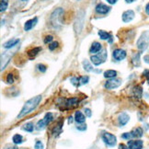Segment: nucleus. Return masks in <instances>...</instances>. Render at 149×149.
Wrapping results in <instances>:
<instances>
[{
    "instance_id": "f257e3e1",
    "label": "nucleus",
    "mask_w": 149,
    "mask_h": 149,
    "mask_svg": "<svg viewBox=\"0 0 149 149\" xmlns=\"http://www.w3.org/2000/svg\"><path fill=\"white\" fill-rule=\"evenodd\" d=\"M41 101H42V96L41 95L33 97V98H31V100L26 101L24 106L22 107L21 111H19V115L17 116V119H21L24 116L28 115V114H30L32 111H34L37 109V107L39 106L40 103H41Z\"/></svg>"
},
{
    "instance_id": "6ab92c4d",
    "label": "nucleus",
    "mask_w": 149,
    "mask_h": 149,
    "mask_svg": "<svg viewBox=\"0 0 149 149\" xmlns=\"http://www.w3.org/2000/svg\"><path fill=\"white\" fill-rule=\"evenodd\" d=\"M19 42V39H10V40H8V42H6L3 44V46L6 49H10V48L16 46V45L18 44Z\"/></svg>"
},
{
    "instance_id": "1a4fd4ad",
    "label": "nucleus",
    "mask_w": 149,
    "mask_h": 149,
    "mask_svg": "<svg viewBox=\"0 0 149 149\" xmlns=\"http://www.w3.org/2000/svg\"><path fill=\"white\" fill-rule=\"evenodd\" d=\"M122 85V80L119 78H111L105 83L104 88L106 89H115Z\"/></svg>"
},
{
    "instance_id": "dca6fc26",
    "label": "nucleus",
    "mask_w": 149,
    "mask_h": 149,
    "mask_svg": "<svg viewBox=\"0 0 149 149\" xmlns=\"http://www.w3.org/2000/svg\"><path fill=\"white\" fill-rule=\"evenodd\" d=\"M38 22V18H34L32 19H30V20H27L26 23L24 24V31H31V29L37 24Z\"/></svg>"
},
{
    "instance_id": "cd10ccee",
    "label": "nucleus",
    "mask_w": 149,
    "mask_h": 149,
    "mask_svg": "<svg viewBox=\"0 0 149 149\" xmlns=\"http://www.w3.org/2000/svg\"><path fill=\"white\" fill-rule=\"evenodd\" d=\"M83 67L84 69L87 71V72H91V71H94V68L93 66L90 65V63L88 60H84L83 61Z\"/></svg>"
},
{
    "instance_id": "2f4dec72",
    "label": "nucleus",
    "mask_w": 149,
    "mask_h": 149,
    "mask_svg": "<svg viewBox=\"0 0 149 149\" xmlns=\"http://www.w3.org/2000/svg\"><path fill=\"white\" fill-rule=\"evenodd\" d=\"M7 83L8 84H13L14 83V77H13V74L9 73L7 76Z\"/></svg>"
},
{
    "instance_id": "393cba45",
    "label": "nucleus",
    "mask_w": 149,
    "mask_h": 149,
    "mask_svg": "<svg viewBox=\"0 0 149 149\" xmlns=\"http://www.w3.org/2000/svg\"><path fill=\"white\" fill-rule=\"evenodd\" d=\"M117 76V72L115 70H107L104 72V77L108 79L115 78Z\"/></svg>"
},
{
    "instance_id": "412c9836",
    "label": "nucleus",
    "mask_w": 149,
    "mask_h": 149,
    "mask_svg": "<svg viewBox=\"0 0 149 149\" xmlns=\"http://www.w3.org/2000/svg\"><path fill=\"white\" fill-rule=\"evenodd\" d=\"M98 34L101 40H109V42H112V36L111 33H109L105 31H99Z\"/></svg>"
},
{
    "instance_id": "f3484780",
    "label": "nucleus",
    "mask_w": 149,
    "mask_h": 149,
    "mask_svg": "<svg viewBox=\"0 0 149 149\" xmlns=\"http://www.w3.org/2000/svg\"><path fill=\"white\" fill-rule=\"evenodd\" d=\"M74 121H76L78 124H81V123H84L86 122V115L82 112V111H76L74 113Z\"/></svg>"
},
{
    "instance_id": "7c9ffc66",
    "label": "nucleus",
    "mask_w": 149,
    "mask_h": 149,
    "mask_svg": "<svg viewBox=\"0 0 149 149\" xmlns=\"http://www.w3.org/2000/svg\"><path fill=\"white\" fill-rule=\"evenodd\" d=\"M37 68H38V70H39L40 72H42V73H45V72H46V70H47L46 65H42V64H39V65H37Z\"/></svg>"
},
{
    "instance_id": "79ce46f5",
    "label": "nucleus",
    "mask_w": 149,
    "mask_h": 149,
    "mask_svg": "<svg viewBox=\"0 0 149 149\" xmlns=\"http://www.w3.org/2000/svg\"><path fill=\"white\" fill-rule=\"evenodd\" d=\"M146 14L149 15V3L146 6Z\"/></svg>"
},
{
    "instance_id": "473e14b6",
    "label": "nucleus",
    "mask_w": 149,
    "mask_h": 149,
    "mask_svg": "<svg viewBox=\"0 0 149 149\" xmlns=\"http://www.w3.org/2000/svg\"><path fill=\"white\" fill-rule=\"evenodd\" d=\"M43 148H44V146L42 143L41 141L37 140L35 143V146H34V149H43Z\"/></svg>"
},
{
    "instance_id": "b1692460",
    "label": "nucleus",
    "mask_w": 149,
    "mask_h": 149,
    "mask_svg": "<svg viewBox=\"0 0 149 149\" xmlns=\"http://www.w3.org/2000/svg\"><path fill=\"white\" fill-rule=\"evenodd\" d=\"M12 142L14 143L15 145L22 144V143H23V136H22L21 134H14L13 137H12Z\"/></svg>"
},
{
    "instance_id": "c85d7f7f",
    "label": "nucleus",
    "mask_w": 149,
    "mask_h": 149,
    "mask_svg": "<svg viewBox=\"0 0 149 149\" xmlns=\"http://www.w3.org/2000/svg\"><path fill=\"white\" fill-rule=\"evenodd\" d=\"M132 62H133V65L134 66H136V67L140 65V53L134 54L133 59H132Z\"/></svg>"
},
{
    "instance_id": "de8ad7c7",
    "label": "nucleus",
    "mask_w": 149,
    "mask_h": 149,
    "mask_svg": "<svg viewBox=\"0 0 149 149\" xmlns=\"http://www.w3.org/2000/svg\"><path fill=\"white\" fill-rule=\"evenodd\" d=\"M22 1H28V0H22Z\"/></svg>"
},
{
    "instance_id": "2eb2a0df",
    "label": "nucleus",
    "mask_w": 149,
    "mask_h": 149,
    "mask_svg": "<svg viewBox=\"0 0 149 149\" xmlns=\"http://www.w3.org/2000/svg\"><path fill=\"white\" fill-rule=\"evenodd\" d=\"M78 103H79V99L78 98H70V99L65 100V104H63V105L65 106L67 109H71V108L76 107Z\"/></svg>"
},
{
    "instance_id": "20e7f679",
    "label": "nucleus",
    "mask_w": 149,
    "mask_h": 149,
    "mask_svg": "<svg viewBox=\"0 0 149 149\" xmlns=\"http://www.w3.org/2000/svg\"><path fill=\"white\" fill-rule=\"evenodd\" d=\"M137 48L141 51H145L147 49L149 45V31H144L139 37L138 41L136 42Z\"/></svg>"
},
{
    "instance_id": "a19ab883",
    "label": "nucleus",
    "mask_w": 149,
    "mask_h": 149,
    "mask_svg": "<svg viewBox=\"0 0 149 149\" xmlns=\"http://www.w3.org/2000/svg\"><path fill=\"white\" fill-rule=\"evenodd\" d=\"M106 1L109 3V4H111V5H114V4H116L118 0H106Z\"/></svg>"
},
{
    "instance_id": "6e6552de",
    "label": "nucleus",
    "mask_w": 149,
    "mask_h": 149,
    "mask_svg": "<svg viewBox=\"0 0 149 149\" xmlns=\"http://www.w3.org/2000/svg\"><path fill=\"white\" fill-rule=\"evenodd\" d=\"M89 81V77L88 76H84V77H73L71 79H70V82L74 85L76 86V87H80V86L82 85H86L88 84Z\"/></svg>"
},
{
    "instance_id": "ddd939ff",
    "label": "nucleus",
    "mask_w": 149,
    "mask_h": 149,
    "mask_svg": "<svg viewBox=\"0 0 149 149\" xmlns=\"http://www.w3.org/2000/svg\"><path fill=\"white\" fill-rule=\"evenodd\" d=\"M134 10H127L125 11V12L123 13V16H122V19L123 22L125 23H128V22L132 21L134 19Z\"/></svg>"
},
{
    "instance_id": "72a5a7b5",
    "label": "nucleus",
    "mask_w": 149,
    "mask_h": 149,
    "mask_svg": "<svg viewBox=\"0 0 149 149\" xmlns=\"http://www.w3.org/2000/svg\"><path fill=\"white\" fill-rule=\"evenodd\" d=\"M57 47H58V42H52V43L49 44V50L50 51H54Z\"/></svg>"
},
{
    "instance_id": "39448f33",
    "label": "nucleus",
    "mask_w": 149,
    "mask_h": 149,
    "mask_svg": "<svg viewBox=\"0 0 149 149\" xmlns=\"http://www.w3.org/2000/svg\"><path fill=\"white\" fill-rule=\"evenodd\" d=\"M54 121V115L52 112H47L44 115L43 119L38 121L37 124H36V129L37 130H42L46 127L47 125H49L52 122Z\"/></svg>"
},
{
    "instance_id": "f8f14e48",
    "label": "nucleus",
    "mask_w": 149,
    "mask_h": 149,
    "mask_svg": "<svg viewBox=\"0 0 149 149\" xmlns=\"http://www.w3.org/2000/svg\"><path fill=\"white\" fill-rule=\"evenodd\" d=\"M95 10H96V12L98 13V14H101V15H105L107 14L109 11L111 10V8L110 7H108L107 5L105 4H102V3H100L96 6V8H95Z\"/></svg>"
},
{
    "instance_id": "9d476101",
    "label": "nucleus",
    "mask_w": 149,
    "mask_h": 149,
    "mask_svg": "<svg viewBox=\"0 0 149 149\" xmlns=\"http://www.w3.org/2000/svg\"><path fill=\"white\" fill-rule=\"evenodd\" d=\"M126 55H127L126 51H124L123 49H116V50H114L112 53L113 58L116 61H123V59H125Z\"/></svg>"
},
{
    "instance_id": "a878e982",
    "label": "nucleus",
    "mask_w": 149,
    "mask_h": 149,
    "mask_svg": "<svg viewBox=\"0 0 149 149\" xmlns=\"http://www.w3.org/2000/svg\"><path fill=\"white\" fill-rule=\"evenodd\" d=\"M22 129H23L24 131L28 132V133H32L33 130H34V124L30 122V123H25L23 126H22Z\"/></svg>"
},
{
    "instance_id": "ea45409f",
    "label": "nucleus",
    "mask_w": 149,
    "mask_h": 149,
    "mask_svg": "<svg viewBox=\"0 0 149 149\" xmlns=\"http://www.w3.org/2000/svg\"><path fill=\"white\" fill-rule=\"evenodd\" d=\"M5 149H19V148L16 146H8L5 147Z\"/></svg>"
},
{
    "instance_id": "bb28decb",
    "label": "nucleus",
    "mask_w": 149,
    "mask_h": 149,
    "mask_svg": "<svg viewBox=\"0 0 149 149\" xmlns=\"http://www.w3.org/2000/svg\"><path fill=\"white\" fill-rule=\"evenodd\" d=\"M42 50L41 47H36V48H33V49H31L30 51L28 52V55L30 56V57H34V56H36L39 53H40V51Z\"/></svg>"
},
{
    "instance_id": "423d86ee",
    "label": "nucleus",
    "mask_w": 149,
    "mask_h": 149,
    "mask_svg": "<svg viewBox=\"0 0 149 149\" xmlns=\"http://www.w3.org/2000/svg\"><path fill=\"white\" fill-rule=\"evenodd\" d=\"M101 138L104 144L109 147H113L117 144V137L111 133H103Z\"/></svg>"
},
{
    "instance_id": "0eeeda50",
    "label": "nucleus",
    "mask_w": 149,
    "mask_h": 149,
    "mask_svg": "<svg viewBox=\"0 0 149 149\" xmlns=\"http://www.w3.org/2000/svg\"><path fill=\"white\" fill-rule=\"evenodd\" d=\"M107 59V53H106V50H103L100 54H97V55H93L91 56V62L93 63V65H100L101 64H103Z\"/></svg>"
},
{
    "instance_id": "9b49d317",
    "label": "nucleus",
    "mask_w": 149,
    "mask_h": 149,
    "mask_svg": "<svg viewBox=\"0 0 149 149\" xmlns=\"http://www.w3.org/2000/svg\"><path fill=\"white\" fill-rule=\"evenodd\" d=\"M127 146L130 149H143L144 143L142 140H129Z\"/></svg>"
},
{
    "instance_id": "5701e85b",
    "label": "nucleus",
    "mask_w": 149,
    "mask_h": 149,
    "mask_svg": "<svg viewBox=\"0 0 149 149\" xmlns=\"http://www.w3.org/2000/svg\"><path fill=\"white\" fill-rule=\"evenodd\" d=\"M62 125H63V123H62V122H60L57 125H55L54 127V129H53V135L54 136V137H56V136H58L61 133H62Z\"/></svg>"
},
{
    "instance_id": "c03bdc74",
    "label": "nucleus",
    "mask_w": 149,
    "mask_h": 149,
    "mask_svg": "<svg viewBox=\"0 0 149 149\" xmlns=\"http://www.w3.org/2000/svg\"><path fill=\"white\" fill-rule=\"evenodd\" d=\"M145 62L147 63V64H149V56H145Z\"/></svg>"
},
{
    "instance_id": "7ed1b4c3",
    "label": "nucleus",
    "mask_w": 149,
    "mask_h": 149,
    "mask_svg": "<svg viewBox=\"0 0 149 149\" xmlns=\"http://www.w3.org/2000/svg\"><path fill=\"white\" fill-rule=\"evenodd\" d=\"M85 12L83 10H80L79 12L77 13V19L74 20V31L77 34L81 33L82 29L84 27V23H85Z\"/></svg>"
},
{
    "instance_id": "4be33fe9",
    "label": "nucleus",
    "mask_w": 149,
    "mask_h": 149,
    "mask_svg": "<svg viewBox=\"0 0 149 149\" xmlns=\"http://www.w3.org/2000/svg\"><path fill=\"white\" fill-rule=\"evenodd\" d=\"M142 94H143V89L141 87H139V86H136V87H134L133 88V95L134 98L140 99L142 97Z\"/></svg>"
},
{
    "instance_id": "e433bc0d",
    "label": "nucleus",
    "mask_w": 149,
    "mask_h": 149,
    "mask_svg": "<svg viewBox=\"0 0 149 149\" xmlns=\"http://www.w3.org/2000/svg\"><path fill=\"white\" fill-rule=\"evenodd\" d=\"M52 41H53V36L48 35V36L45 37V39H44V43H49V42H51Z\"/></svg>"
},
{
    "instance_id": "c756f323",
    "label": "nucleus",
    "mask_w": 149,
    "mask_h": 149,
    "mask_svg": "<svg viewBox=\"0 0 149 149\" xmlns=\"http://www.w3.org/2000/svg\"><path fill=\"white\" fill-rule=\"evenodd\" d=\"M8 5V0H1V2H0V11L4 12L5 10H7Z\"/></svg>"
},
{
    "instance_id": "a18cd8bd",
    "label": "nucleus",
    "mask_w": 149,
    "mask_h": 149,
    "mask_svg": "<svg viewBox=\"0 0 149 149\" xmlns=\"http://www.w3.org/2000/svg\"><path fill=\"white\" fill-rule=\"evenodd\" d=\"M125 1H126V3L130 4V3H134V1H136V0H125Z\"/></svg>"
},
{
    "instance_id": "4468645a",
    "label": "nucleus",
    "mask_w": 149,
    "mask_h": 149,
    "mask_svg": "<svg viewBox=\"0 0 149 149\" xmlns=\"http://www.w3.org/2000/svg\"><path fill=\"white\" fill-rule=\"evenodd\" d=\"M130 121V116L126 112H122L118 116V123L120 126H124Z\"/></svg>"
},
{
    "instance_id": "f03ea898",
    "label": "nucleus",
    "mask_w": 149,
    "mask_h": 149,
    "mask_svg": "<svg viewBox=\"0 0 149 149\" xmlns=\"http://www.w3.org/2000/svg\"><path fill=\"white\" fill-rule=\"evenodd\" d=\"M64 15V10L61 8H56L50 17V24L54 29H59L62 26V19Z\"/></svg>"
},
{
    "instance_id": "aec40b11",
    "label": "nucleus",
    "mask_w": 149,
    "mask_h": 149,
    "mask_svg": "<svg viewBox=\"0 0 149 149\" xmlns=\"http://www.w3.org/2000/svg\"><path fill=\"white\" fill-rule=\"evenodd\" d=\"M130 133H131L132 137H133V138H140V137L143 136L144 132H143V129L141 127H136L132 132H130Z\"/></svg>"
},
{
    "instance_id": "37998d69",
    "label": "nucleus",
    "mask_w": 149,
    "mask_h": 149,
    "mask_svg": "<svg viewBox=\"0 0 149 149\" xmlns=\"http://www.w3.org/2000/svg\"><path fill=\"white\" fill-rule=\"evenodd\" d=\"M73 119H74V118H73L72 116H70L69 118H68V123H69V124L72 123L74 122V120H73Z\"/></svg>"
},
{
    "instance_id": "f704fd0d",
    "label": "nucleus",
    "mask_w": 149,
    "mask_h": 149,
    "mask_svg": "<svg viewBox=\"0 0 149 149\" xmlns=\"http://www.w3.org/2000/svg\"><path fill=\"white\" fill-rule=\"evenodd\" d=\"M84 113H85V115L86 117H91V115H92V112H91V110L88 108H85L84 109Z\"/></svg>"
},
{
    "instance_id": "a211bd4d",
    "label": "nucleus",
    "mask_w": 149,
    "mask_h": 149,
    "mask_svg": "<svg viewBox=\"0 0 149 149\" xmlns=\"http://www.w3.org/2000/svg\"><path fill=\"white\" fill-rule=\"evenodd\" d=\"M102 49V46H101V44L98 42H94L92 44H91V47L89 49V53L90 54H99L100 50Z\"/></svg>"
},
{
    "instance_id": "c9c22d12",
    "label": "nucleus",
    "mask_w": 149,
    "mask_h": 149,
    "mask_svg": "<svg viewBox=\"0 0 149 149\" xmlns=\"http://www.w3.org/2000/svg\"><path fill=\"white\" fill-rule=\"evenodd\" d=\"M77 129L79 130V131H86V130H87V125L81 123L80 125H77Z\"/></svg>"
},
{
    "instance_id": "4c0bfd02",
    "label": "nucleus",
    "mask_w": 149,
    "mask_h": 149,
    "mask_svg": "<svg viewBox=\"0 0 149 149\" xmlns=\"http://www.w3.org/2000/svg\"><path fill=\"white\" fill-rule=\"evenodd\" d=\"M118 149H130V148H129L128 146H126V145H124V144H120Z\"/></svg>"
},
{
    "instance_id": "58836bf2",
    "label": "nucleus",
    "mask_w": 149,
    "mask_h": 149,
    "mask_svg": "<svg viewBox=\"0 0 149 149\" xmlns=\"http://www.w3.org/2000/svg\"><path fill=\"white\" fill-rule=\"evenodd\" d=\"M143 74H144V77H146V78H148L149 79V70H145L144 71V73H143Z\"/></svg>"
},
{
    "instance_id": "49530a36",
    "label": "nucleus",
    "mask_w": 149,
    "mask_h": 149,
    "mask_svg": "<svg viewBox=\"0 0 149 149\" xmlns=\"http://www.w3.org/2000/svg\"><path fill=\"white\" fill-rule=\"evenodd\" d=\"M147 83H148V85H149V79L147 80Z\"/></svg>"
}]
</instances>
